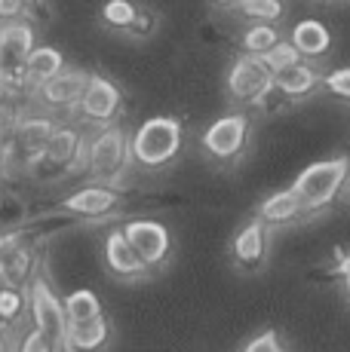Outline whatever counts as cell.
Masks as SVG:
<instances>
[{
    "mask_svg": "<svg viewBox=\"0 0 350 352\" xmlns=\"http://www.w3.org/2000/svg\"><path fill=\"white\" fill-rule=\"evenodd\" d=\"M181 147V123L175 117H151L145 120L130 141V153L138 166L160 168L175 160Z\"/></svg>",
    "mask_w": 350,
    "mask_h": 352,
    "instance_id": "6da1fadb",
    "label": "cell"
},
{
    "mask_svg": "<svg viewBox=\"0 0 350 352\" xmlns=\"http://www.w3.org/2000/svg\"><path fill=\"white\" fill-rule=\"evenodd\" d=\"M350 175V160L347 157H335V160H320V162H311L298 178L292 181V190L298 196L301 208L313 212V208H322L338 196V190L344 187Z\"/></svg>",
    "mask_w": 350,
    "mask_h": 352,
    "instance_id": "7a4b0ae2",
    "label": "cell"
},
{
    "mask_svg": "<svg viewBox=\"0 0 350 352\" xmlns=\"http://www.w3.org/2000/svg\"><path fill=\"white\" fill-rule=\"evenodd\" d=\"M34 46V28L28 22H19V19L3 22V28H0V83H22L25 58Z\"/></svg>",
    "mask_w": 350,
    "mask_h": 352,
    "instance_id": "3957f363",
    "label": "cell"
},
{
    "mask_svg": "<svg viewBox=\"0 0 350 352\" xmlns=\"http://www.w3.org/2000/svg\"><path fill=\"white\" fill-rule=\"evenodd\" d=\"M130 157V138L123 129L111 126L105 132H99L92 138V144L86 147V168L92 178L99 181H111L123 172V162Z\"/></svg>",
    "mask_w": 350,
    "mask_h": 352,
    "instance_id": "277c9868",
    "label": "cell"
},
{
    "mask_svg": "<svg viewBox=\"0 0 350 352\" xmlns=\"http://www.w3.org/2000/svg\"><path fill=\"white\" fill-rule=\"evenodd\" d=\"M274 89V71L261 56H240L227 71V96L234 101H258Z\"/></svg>",
    "mask_w": 350,
    "mask_h": 352,
    "instance_id": "5b68a950",
    "label": "cell"
},
{
    "mask_svg": "<svg viewBox=\"0 0 350 352\" xmlns=\"http://www.w3.org/2000/svg\"><path fill=\"white\" fill-rule=\"evenodd\" d=\"M120 233L126 236V242L132 245V252L141 257L147 270L151 267H163L169 261L172 252V236L160 221H130Z\"/></svg>",
    "mask_w": 350,
    "mask_h": 352,
    "instance_id": "8992f818",
    "label": "cell"
},
{
    "mask_svg": "<svg viewBox=\"0 0 350 352\" xmlns=\"http://www.w3.org/2000/svg\"><path fill=\"white\" fill-rule=\"evenodd\" d=\"M31 316H34L37 331L52 343V349L62 346L68 319H65V309L59 303V297L52 294V288L43 279H34V285H31Z\"/></svg>",
    "mask_w": 350,
    "mask_h": 352,
    "instance_id": "52a82bcc",
    "label": "cell"
},
{
    "mask_svg": "<svg viewBox=\"0 0 350 352\" xmlns=\"http://www.w3.org/2000/svg\"><path fill=\"white\" fill-rule=\"evenodd\" d=\"M249 141V120L243 113H227L218 117L215 123L203 132V147L215 160H234L243 153Z\"/></svg>",
    "mask_w": 350,
    "mask_h": 352,
    "instance_id": "ba28073f",
    "label": "cell"
},
{
    "mask_svg": "<svg viewBox=\"0 0 350 352\" xmlns=\"http://www.w3.org/2000/svg\"><path fill=\"white\" fill-rule=\"evenodd\" d=\"M120 101H123V96H120L117 83H111L105 77H90L77 107L90 123H111L114 113L120 111Z\"/></svg>",
    "mask_w": 350,
    "mask_h": 352,
    "instance_id": "9c48e42d",
    "label": "cell"
},
{
    "mask_svg": "<svg viewBox=\"0 0 350 352\" xmlns=\"http://www.w3.org/2000/svg\"><path fill=\"white\" fill-rule=\"evenodd\" d=\"M86 80H90V74L86 71H59L52 80H46L43 86H37L40 92V101H43L46 107H71L77 104L80 96H83L86 89Z\"/></svg>",
    "mask_w": 350,
    "mask_h": 352,
    "instance_id": "30bf717a",
    "label": "cell"
},
{
    "mask_svg": "<svg viewBox=\"0 0 350 352\" xmlns=\"http://www.w3.org/2000/svg\"><path fill=\"white\" fill-rule=\"evenodd\" d=\"M105 263L114 276L120 279H141L147 273V267L141 263V257L132 252V245L126 242V236L120 230H111L105 236Z\"/></svg>",
    "mask_w": 350,
    "mask_h": 352,
    "instance_id": "8fae6325",
    "label": "cell"
},
{
    "mask_svg": "<svg viewBox=\"0 0 350 352\" xmlns=\"http://www.w3.org/2000/svg\"><path fill=\"white\" fill-rule=\"evenodd\" d=\"M267 224L265 221H249V224L240 230L237 236H234V257H237L240 263H246V267H261L267 257Z\"/></svg>",
    "mask_w": 350,
    "mask_h": 352,
    "instance_id": "7c38bea8",
    "label": "cell"
},
{
    "mask_svg": "<svg viewBox=\"0 0 350 352\" xmlns=\"http://www.w3.org/2000/svg\"><path fill=\"white\" fill-rule=\"evenodd\" d=\"M107 340H111V324H107L105 316H96V319L86 322H71L65 328V343H68L71 352H99Z\"/></svg>",
    "mask_w": 350,
    "mask_h": 352,
    "instance_id": "4fadbf2b",
    "label": "cell"
},
{
    "mask_svg": "<svg viewBox=\"0 0 350 352\" xmlns=\"http://www.w3.org/2000/svg\"><path fill=\"white\" fill-rule=\"evenodd\" d=\"M117 202H120L117 190L96 184V187H83V190H77L68 199H62V208L71 214H83V218H99V214L111 212Z\"/></svg>",
    "mask_w": 350,
    "mask_h": 352,
    "instance_id": "5bb4252c",
    "label": "cell"
},
{
    "mask_svg": "<svg viewBox=\"0 0 350 352\" xmlns=\"http://www.w3.org/2000/svg\"><path fill=\"white\" fill-rule=\"evenodd\" d=\"M43 157L50 162H56V166H71L77 160H86V147H83L80 132L68 126H56L50 141L43 144Z\"/></svg>",
    "mask_w": 350,
    "mask_h": 352,
    "instance_id": "9a60e30c",
    "label": "cell"
},
{
    "mask_svg": "<svg viewBox=\"0 0 350 352\" xmlns=\"http://www.w3.org/2000/svg\"><path fill=\"white\" fill-rule=\"evenodd\" d=\"M289 43L298 50L301 58H320L329 52V46H332V34L322 22H316V19H305V22H298L292 28V40Z\"/></svg>",
    "mask_w": 350,
    "mask_h": 352,
    "instance_id": "2e32d148",
    "label": "cell"
},
{
    "mask_svg": "<svg viewBox=\"0 0 350 352\" xmlns=\"http://www.w3.org/2000/svg\"><path fill=\"white\" fill-rule=\"evenodd\" d=\"M65 67V58L62 52L56 50V46H34V50L28 52V58H25V77L22 83L28 86H43L46 80H52L59 71Z\"/></svg>",
    "mask_w": 350,
    "mask_h": 352,
    "instance_id": "e0dca14e",
    "label": "cell"
},
{
    "mask_svg": "<svg viewBox=\"0 0 350 352\" xmlns=\"http://www.w3.org/2000/svg\"><path fill=\"white\" fill-rule=\"evenodd\" d=\"M316 83H320V77H316V71L305 62H295V65H289V67H282V71L274 74V89L282 92V96H289V98L307 96V92H313Z\"/></svg>",
    "mask_w": 350,
    "mask_h": 352,
    "instance_id": "ac0fdd59",
    "label": "cell"
},
{
    "mask_svg": "<svg viewBox=\"0 0 350 352\" xmlns=\"http://www.w3.org/2000/svg\"><path fill=\"white\" fill-rule=\"evenodd\" d=\"M52 129L56 126L46 117H28L16 126V141H19V147L28 153V160H43V144L50 141Z\"/></svg>",
    "mask_w": 350,
    "mask_h": 352,
    "instance_id": "d6986e66",
    "label": "cell"
},
{
    "mask_svg": "<svg viewBox=\"0 0 350 352\" xmlns=\"http://www.w3.org/2000/svg\"><path fill=\"white\" fill-rule=\"evenodd\" d=\"M301 212H305V208H301L298 196L292 190H277L258 206V221H265V224H289V221H295Z\"/></svg>",
    "mask_w": 350,
    "mask_h": 352,
    "instance_id": "ffe728a7",
    "label": "cell"
},
{
    "mask_svg": "<svg viewBox=\"0 0 350 352\" xmlns=\"http://www.w3.org/2000/svg\"><path fill=\"white\" fill-rule=\"evenodd\" d=\"M62 309H65V319H68V324H71V322H86V319H96V316H102V303H99V297L92 294L90 288L71 291V294L65 297Z\"/></svg>",
    "mask_w": 350,
    "mask_h": 352,
    "instance_id": "44dd1931",
    "label": "cell"
},
{
    "mask_svg": "<svg viewBox=\"0 0 350 352\" xmlns=\"http://www.w3.org/2000/svg\"><path fill=\"white\" fill-rule=\"evenodd\" d=\"M274 43H280V31L274 28V22H255L243 34V50L249 56H265Z\"/></svg>",
    "mask_w": 350,
    "mask_h": 352,
    "instance_id": "7402d4cb",
    "label": "cell"
},
{
    "mask_svg": "<svg viewBox=\"0 0 350 352\" xmlns=\"http://www.w3.org/2000/svg\"><path fill=\"white\" fill-rule=\"evenodd\" d=\"M237 10L255 22H277L282 19V0H240Z\"/></svg>",
    "mask_w": 350,
    "mask_h": 352,
    "instance_id": "603a6c76",
    "label": "cell"
},
{
    "mask_svg": "<svg viewBox=\"0 0 350 352\" xmlns=\"http://www.w3.org/2000/svg\"><path fill=\"white\" fill-rule=\"evenodd\" d=\"M102 19L111 28H132L138 19V10L130 3V0H107L102 6Z\"/></svg>",
    "mask_w": 350,
    "mask_h": 352,
    "instance_id": "cb8c5ba5",
    "label": "cell"
},
{
    "mask_svg": "<svg viewBox=\"0 0 350 352\" xmlns=\"http://www.w3.org/2000/svg\"><path fill=\"white\" fill-rule=\"evenodd\" d=\"M261 58H265V65L271 67L274 74H277V71H282V67H289V65H295V62H301L298 50H295L292 43H282V40H280V43H274L271 50H267V52H265V56H261Z\"/></svg>",
    "mask_w": 350,
    "mask_h": 352,
    "instance_id": "d4e9b609",
    "label": "cell"
},
{
    "mask_svg": "<svg viewBox=\"0 0 350 352\" xmlns=\"http://www.w3.org/2000/svg\"><path fill=\"white\" fill-rule=\"evenodd\" d=\"M22 307H25L22 291L12 288V285L0 288V322H12L19 313H22Z\"/></svg>",
    "mask_w": 350,
    "mask_h": 352,
    "instance_id": "484cf974",
    "label": "cell"
},
{
    "mask_svg": "<svg viewBox=\"0 0 350 352\" xmlns=\"http://www.w3.org/2000/svg\"><path fill=\"white\" fill-rule=\"evenodd\" d=\"M243 352H282V346H280V334H277L274 328L261 331L258 337H252V340L246 343Z\"/></svg>",
    "mask_w": 350,
    "mask_h": 352,
    "instance_id": "4316f807",
    "label": "cell"
},
{
    "mask_svg": "<svg viewBox=\"0 0 350 352\" xmlns=\"http://www.w3.org/2000/svg\"><path fill=\"white\" fill-rule=\"evenodd\" d=\"M326 86H329V92H332V96L350 101V67H338V71H332L326 77Z\"/></svg>",
    "mask_w": 350,
    "mask_h": 352,
    "instance_id": "83f0119b",
    "label": "cell"
},
{
    "mask_svg": "<svg viewBox=\"0 0 350 352\" xmlns=\"http://www.w3.org/2000/svg\"><path fill=\"white\" fill-rule=\"evenodd\" d=\"M19 352H56V349H52V343L34 328L31 334H25V340H22V346H19Z\"/></svg>",
    "mask_w": 350,
    "mask_h": 352,
    "instance_id": "f1b7e54d",
    "label": "cell"
},
{
    "mask_svg": "<svg viewBox=\"0 0 350 352\" xmlns=\"http://www.w3.org/2000/svg\"><path fill=\"white\" fill-rule=\"evenodd\" d=\"M25 6H28V0H0V19L12 22V19H19L25 12Z\"/></svg>",
    "mask_w": 350,
    "mask_h": 352,
    "instance_id": "f546056e",
    "label": "cell"
},
{
    "mask_svg": "<svg viewBox=\"0 0 350 352\" xmlns=\"http://www.w3.org/2000/svg\"><path fill=\"white\" fill-rule=\"evenodd\" d=\"M12 245H19V236H0V261H3V254L10 252Z\"/></svg>",
    "mask_w": 350,
    "mask_h": 352,
    "instance_id": "4dcf8cb0",
    "label": "cell"
},
{
    "mask_svg": "<svg viewBox=\"0 0 350 352\" xmlns=\"http://www.w3.org/2000/svg\"><path fill=\"white\" fill-rule=\"evenodd\" d=\"M338 273H341V276H344V279L350 282V254H344V261L338 263Z\"/></svg>",
    "mask_w": 350,
    "mask_h": 352,
    "instance_id": "1f68e13d",
    "label": "cell"
},
{
    "mask_svg": "<svg viewBox=\"0 0 350 352\" xmlns=\"http://www.w3.org/2000/svg\"><path fill=\"white\" fill-rule=\"evenodd\" d=\"M212 3H215V6H237L240 0H212Z\"/></svg>",
    "mask_w": 350,
    "mask_h": 352,
    "instance_id": "d6a6232c",
    "label": "cell"
},
{
    "mask_svg": "<svg viewBox=\"0 0 350 352\" xmlns=\"http://www.w3.org/2000/svg\"><path fill=\"white\" fill-rule=\"evenodd\" d=\"M344 288H347V297H350V282L347 279H344Z\"/></svg>",
    "mask_w": 350,
    "mask_h": 352,
    "instance_id": "836d02e7",
    "label": "cell"
},
{
    "mask_svg": "<svg viewBox=\"0 0 350 352\" xmlns=\"http://www.w3.org/2000/svg\"><path fill=\"white\" fill-rule=\"evenodd\" d=\"M0 324H3V322H0Z\"/></svg>",
    "mask_w": 350,
    "mask_h": 352,
    "instance_id": "e575fe53",
    "label": "cell"
}]
</instances>
